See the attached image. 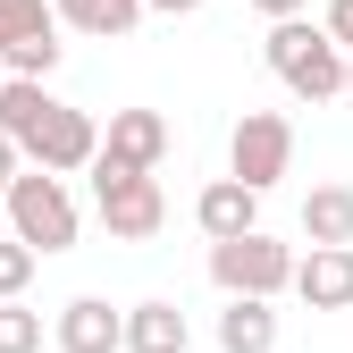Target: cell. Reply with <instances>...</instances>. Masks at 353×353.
<instances>
[{
  "label": "cell",
  "mask_w": 353,
  "mask_h": 353,
  "mask_svg": "<svg viewBox=\"0 0 353 353\" xmlns=\"http://www.w3.org/2000/svg\"><path fill=\"white\" fill-rule=\"evenodd\" d=\"M345 93H353V59H345Z\"/></svg>",
  "instance_id": "cell-22"
},
{
  "label": "cell",
  "mask_w": 353,
  "mask_h": 353,
  "mask_svg": "<svg viewBox=\"0 0 353 353\" xmlns=\"http://www.w3.org/2000/svg\"><path fill=\"white\" fill-rule=\"evenodd\" d=\"M84 176H93V210H101V228H110L118 244H152V236L168 228L160 176H126V168H110V160H93Z\"/></svg>",
  "instance_id": "cell-5"
},
{
  "label": "cell",
  "mask_w": 353,
  "mask_h": 353,
  "mask_svg": "<svg viewBox=\"0 0 353 353\" xmlns=\"http://www.w3.org/2000/svg\"><path fill=\"white\" fill-rule=\"evenodd\" d=\"M261 59H270V76L286 84L294 101H336V93H345V51H336V42H328L312 17H286V26H270Z\"/></svg>",
  "instance_id": "cell-3"
},
{
  "label": "cell",
  "mask_w": 353,
  "mask_h": 353,
  "mask_svg": "<svg viewBox=\"0 0 353 353\" xmlns=\"http://www.w3.org/2000/svg\"><path fill=\"white\" fill-rule=\"evenodd\" d=\"M0 228H9L34 261L42 252H68L76 244V194H68V176H42V168H17V185L0 194Z\"/></svg>",
  "instance_id": "cell-2"
},
{
  "label": "cell",
  "mask_w": 353,
  "mask_h": 353,
  "mask_svg": "<svg viewBox=\"0 0 353 353\" xmlns=\"http://www.w3.org/2000/svg\"><path fill=\"white\" fill-rule=\"evenodd\" d=\"M118 320H126V312H110L101 294H76L68 312L51 320V345H59V353H118Z\"/></svg>",
  "instance_id": "cell-10"
},
{
  "label": "cell",
  "mask_w": 353,
  "mask_h": 353,
  "mask_svg": "<svg viewBox=\"0 0 353 353\" xmlns=\"http://www.w3.org/2000/svg\"><path fill=\"white\" fill-rule=\"evenodd\" d=\"M0 135H9L17 160L42 168V176H76L101 152V126L84 110H68L51 84H17V76H0Z\"/></svg>",
  "instance_id": "cell-1"
},
{
  "label": "cell",
  "mask_w": 353,
  "mask_h": 353,
  "mask_svg": "<svg viewBox=\"0 0 353 353\" xmlns=\"http://www.w3.org/2000/svg\"><path fill=\"white\" fill-rule=\"evenodd\" d=\"M51 17H68L76 34L118 42V34H135V26H143V0H51Z\"/></svg>",
  "instance_id": "cell-13"
},
{
  "label": "cell",
  "mask_w": 353,
  "mask_h": 353,
  "mask_svg": "<svg viewBox=\"0 0 353 353\" xmlns=\"http://www.w3.org/2000/svg\"><path fill=\"white\" fill-rule=\"evenodd\" d=\"M303 244H353V185H312L303 194Z\"/></svg>",
  "instance_id": "cell-12"
},
{
  "label": "cell",
  "mask_w": 353,
  "mask_h": 353,
  "mask_svg": "<svg viewBox=\"0 0 353 353\" xmlns=\"http://www.w3.org/2000/svg\"><path fill=\"white\" fill-rule=\"evenodd\" d=\"M194 228H202L210 244L252 236V228H261V194H244L236 176H219V185H202V194H194Z\"/></svg>",
  "instance_id": "cell-9"
},
{
  "label": "cell",
  "mask_w": 353,
  "mask_h": 353,
  "mask_svg": "<svg viewBox=\"0 0 353 353\" xmlns=\"http://www.w3.org/2000/svg\"><path fill=\"white\" fill-rule=\"evenodd\" d=\"M26 286H34V252H26L17 236H0V303H17Z\"/></svg>",
  "instance_id": "cell-17"
},
{
  "label": "cell",
  "mask_w": 353,
  "mask_h": 353,
  "mask_svg": "<svg viewBox=\"0 0 353 353\" xmlns=\"http://www.w3.org/2000/svg\"><path fill=\"white\" fill-rule=\"evenodd\" d=\"M286 168H294V126L278 110H244L236 135H228V176H236L244 194H270Z\"/></svg>",
  "instance_id": "cell-6"
},
{
  "label": "cell",
  "mask_w": 353,
  "mask_h": 353,
  "mask_svg": "<svg viewBox=\"0 0 353 353\" xmlns=\"http://www.w3.org/2000/svg\"><path fill=\"white\" fill-rule=\"evenodd\" d=\"M294 294L312 312H353V244H320L294 261Z\"/></svg>",
  "instance_id": "cell-8"
},
{
  "label": "cell",
  "mask_w": 353,
  "mask_h": 353,
  "mask_svg": "<svg viewBox=\"0 0 353 353\" xmlns=\"http://www.w3.org/2000/svg\"><path fill=\"white\" fill-rule=\"evenodd\" d=\"M93 160H110V168H126V176H152V168L168 160V118H160V110H110V135H101Z\"/></svg>",
  "instance_id": "cell-7"
},
{
  "label": "cell",
  "mask_w": 353,
  "mask_h": 353,
  "mask_svg": "<svg viewBox=\"0 0 353 353\" xmlns=\"http://www.w3.org/2000/svg\"><path fill=\"white\" fill-rule=\"evenodd\" d=\"M219 353H278V312L270 303H228L219 312Z\"/></svg>",
  "instance_id": "cell-14"
},
{
  "label": "cell",
  "mask_w": 353,
  "mask_h": 353,
  "mask_svg": "<svg viewBox=\"0 0 353 353\" xmlns=\"http://www.w3.org/2000/svg\"><path fill=\"white\" fill-rule=\"evenodd\" d=\"M17 168H26V160H17V143H9V135H0V194H9V185H17Z\"/></svg>",
  "instance_id": "cell-20"
},
{
  "label": "cell",
  "mask_w": 353,
  "mask_h": 353,
  "mask_svg": "<svg viewBox=\"0 0 353 353\" xmlns=\"http://www.w3.org/2000/svg\"><path fill=\"white\" fill-rule=\"evenodd\" d=\"M42 34H59L51 0H0V51H17V42H42Z\"/></svg>",
  "instance_id": "cell-15"
},
{
  "label": "cell",
  "mask_w": 353,
  "mask_h": 353,
  "mask_svg": "<svg viewBox=\"0 0 353 353\" xmlns=\"http://www.w3.org/2000/svg\"><path fill=\"white\" fill-rule=\"evenodd\" d=\"M0 353H42V312L0 303Z\"/></svg>",
  "instance_id": "cell-16"
},
{
  "label": "cell",
  "mask_w": 353,
  "mask_h": 353,
  "mask_svg": "<svg viewBox=\"0 0 353 353\" xmlns=\"http://www.w3.org/2000/svg\"><path fill=\"white\" fill-rule=\"evenodd\" d=\"M210 278L228 303H278L294 286V244H278L270 228H252L236 244H210Z\"/></svg>",
  "instance_id": "cell-4"
},
{
  "label": "cell",
  "mask_w": 353,
  "mask_h": 353,
  "mask_svg": "<svg viewBox=\"0 0 353 353\" xmlns=\"http://www.w3.org/2000/svg\"><path fill=\"white\" fill-rule=\"evenodd\" d=\"M0 236H9V228H0Z\"/></svg>",
  "instance_id": "cell-23"
},
{
  "label": "cell",
  "mask_w": 353,
  "mask_h": 353,
  "mask_svg": "<svg viewBox=\"0 0 353 353\" xmlns=\"http://www.w3.org/2000/svg\"><path fill=\"white\" fill-rule=\"evenodd\" d=\"M252 9L270 17V26H286V17H303V9H312V0H252Z\"/></svg>",
  "instance_id": "cell-19"
},
{
  "label": "cell",
  "mask_w": 353,
  "mask_h": 353,
  "mask_svg": "<svg viewBox=\"0 0 353 353\" xmlns=\"http://www.w3.org/2000/svg\"><path fill=\"white\" fill-rule=\"evenodd\" d=\"M185 345H194V328L176 303H135L118 320V353H185Z\"/></svg>",
  "instance_id": "cell-11"
},
{
  "label": "cell",
  "mask_w": 353,
  "mask_h": 353,
  "mask_svg": "<svg viewBox=\"0 0 353 353\" xmlns=\"http://www.w3.org/2000/svg\"><path fill=\"white\" fill-rule=\"evenodd\" d=\"M320 34L336 42V51H353V0H328V17H320Z\"/></svg>",
  "instance_id": "cell-18"
},
{
  "label": "cell",
  "mask_w": 353,
  "mask_h": 353,
  "mask_svg": "<svg viewBox=\"0 0 353 353\" xmlns=\"http://www.w3.org/2000/svg\"><path fill=\"white\" fill-rule=\"evenodd\" d=\"M152 9H160V17H194L202 0H143V17H152Z\"/></svg>",
  "instance_id": "cell-21"
}]
</instances>
